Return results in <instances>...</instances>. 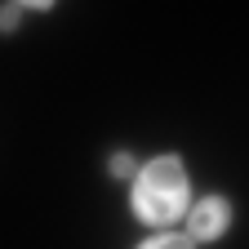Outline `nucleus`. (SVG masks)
<instances>
[{
    "mask_svg": "<svg viewBox=\"0 0 249 249\" xmlns=\"http://www.w3.org/2000/svg\"><path fill=\"white\" fill-rule=\"evenodd\" d=\"M22 5H49V0H22Z\"/></svg>",
    "mask_w": 249,
    "mask_h": 249,
    "instance_id": "obj_5",
    "label": "nucleus"
},
{
    "mask_svg": "<svg viewBox=\"0 0 249 249\" xmlns=\"http://www.w3.org/2000/svg\"><path fill=\"white\" fill-rule=\"evenodd\" d=\"M111 169H116V174H129V169H134V160H129V156H116Z\"/></svg>",
    "mask_w": 249,
    "mask_h": 249,
    "instance_id": "obj_4",
    "label": "nucleus"
},
{
    "mask_svg": "<svg viewBox=\"0 0 249 249\" xmlns=\"http://www.w3.org/2000/svg\"><path fill=\"white\" fill-rule=\"evenodd\" d=\"M187 205V169L174 160V156H160L138 169L134 178V213L142 223H174Z\"/></svg>",
    "mask_w": 249,
    "mask_h": 249,
    "instance_id": "obj_1",
    "label": "nucleus"
},
{
    "mask_svg": "<svg viewBox=\"0 0 249 249\" xmlns=\"http://www.w3.org/2000/svg\"><path fill=\"white\" fill-rule=\"evenodd\" d=\"M227 200H218V196H209V200H200L196 209H192V236H200V240H213L218 231H227Z\"/></svg>",
    "mask_w": 249,
    "mask_h": 249,
    "instance_id": "obj_2",
    "label": "nucleus"
},
{
    "mask_svg": "<svg viewBox=\"0 0 249 249\" xmlns=\"http://www.w3.org/2000/svg\"><path fill=\"white\" fill-rule=\"evenodd\" d=\"M142 249H192V240H182V236H156V240H147Z\"/></svg>",
    "mask_w": 249,
    "mask_h": 249,
    "instance_id": "obj_3",
    "label": "nucleus"
}]
</instances>
